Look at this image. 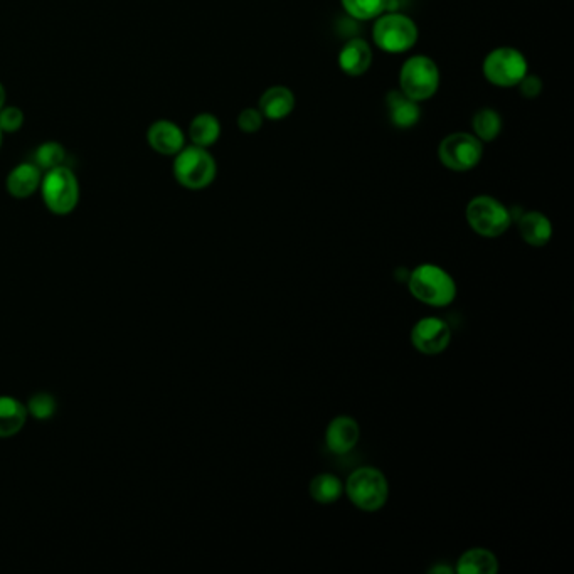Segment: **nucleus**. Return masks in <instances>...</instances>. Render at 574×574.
<instances>
[{
	"instance_id": "1",
	"label": "nucleus",
	"mask_w": 574,
	"mask_h": 574,
	"mask_svg": "<svg viewBox=\"0 0 574 574\" xmlns=\"http://www.w3.org/2000/svg\"><path fill=\"white\" fill-rule=\"evenodd\" d=\"M411 297L418 302L443 309L455 302L458 287L455 278L450 273L435 265V263H421L406 278Z\"/></svg>"
},
{
	"instance_id": "2",
	"label": "nucleus",
	"mask_w": 574,
	"mask_h": 574,
	"mask_svg": "<svg viewBox=\"0 0 574 574\" xmlns=\"http://www.w3.org/2000/svg\"><path fill=\"white\" fill-rule=\"evenodd\" d=\"M344 492L352 505L362 512H378L389 499V482L376 467H359L347 477Z\"/></svg>"
},
{
	"instance_id": "3",
	"label": "nucleus",
	"mask_w": 574,
	"mask_h": 574,
	"mask_svg": "<svg viewBox=\"0 0 574 574\" xmlns=\"http://www.w3.org/2000/svg\"><path fill=\"white\" fill-rule=\"evenodd\" d=\"M172 174L189 191H202L211 186L218 176V164L208 149L186 145L179 154L174 155Z\"/></svg>"
},
{
	"instance_id": "4",
	"label": "nucleus",
	"mask_w": 574,
	"mask_h": 574,
	"mask_svg": "<svg viewBox=\"0 0 574 574\" xmlns=\"http://www.w3.org/2000/svg\"><path fill=\"white\" fill-rule=\"evenodd\" d=\"M467 223L475 234L487 240L499 238L507 233L514 223V214L505 204L492 196H475L465 209Z\"/></svg>"
},
{
	"instance_id": "5",
	"label": "nucleus",
	"mask_w": 574,
	"mask_h": 574,
	"mask_svg": "<svg viewBox=\"0 0 574 574\" xmlns=\"http://www.w3.org/2000/svg\"><path fill=\"white\" fill-rule=\"evenodd\" d=\"M418 36L416 22L399 12H384L374 19L373 41L384 53H408L418 43Z\"/></svg>"
},
{
	"instance_id": "6",
	"label": "nucleus",
	"mask_w": 574,
	"mask_h": 574,
	"mask_svg": "<svg viewBox=\"0 0 574 574\" xmlns=\"http://www.w3.org/2000/svg\"><path fill=\"white\" fill-rule=\"evenodd\" d=\"M39 191L44 206L56 216L73 213L80 202V182L68 165L44 172Z\"/></svg>"
},
{
	"instance_id": "7",
	"label": "nucleus",
	"mask_w": 574,
	"mask_h": 574,
	"mask_svg": "<svg viewBox=\"0 0 574 574\" xmlns=\"http://www.w3.org/2000/svg\"><path fill=\"white\" fill-rule=\"evenodd\" d=\"M440 68L425 54H416L404 61L399 70V90L413 100H430L440 88Z\"/></svg>"
},
{
	"instance_id": "8",
	"label": "nucleus",
	"mask_w": 574,
	"mask_h": 574,
	"mask_svg": "<svg viewBox=\"0 0 574 574\" xmlns=\"http://www.w3.org/2000/svg\"><path fill=\"white\" fill-rule=\"evenodd\" d=\"M485 80L499 88H516L519 81L529 73L524 54L516 48H497L485 56L482 64Z\"/></svg>"
},
{
	"instance_id": "9",
	"label": "nucleus",
	"mask_w": 574,
	"mask_h": 574,
	"mask_svg": "<svg viewBox=\"0 0 574 574\" xmlns=\"http://www.w3.org/2000/svg\"><path fill=\"white\" fill-rule=\"evenodd\" d=\"M482 157H484V144L474 133H450L438 145V159L448 171H472L482 162Z\"/></svg>"
},
{
	"instance_id": "10",
	"label": "nucleus",
	"mask_w": 574,
	"mask_h": 574,
	"mask_svg": "<svg viewBox=\"0 0 574 574\" xmlns=\"http://www.w3.org/2000/svg\"><path fill=\"white\" fill-rule=\"evenodd\" d=\"M411 346L425 356H438L447 351L452 342V329L440 317H423L418 320L410 334Z\"/></svg>"
},
{
	"instance_id": "11",
	"label": "nucleus",
	"mask_w": 574,
	"mask_h": 574,
	"mask_svg": "<svg viewBox=\"0 0 574 574\" xmlns=\"http://www.w3.org/2000/svg\"><path fill=\"white\" fill-rule=\"evenodd\" d=\"M361 440V426L352 416H335L325 430V445L335 455H347Z\"/></svg>"
},
{
	"instance_id": "12",
	"label": "nucleus",
	"mask_w": 574,
	"mask_h": 574,
	"mask_svg": "<svg viewBox=\"0 0 574 574\" xmlns=\"http://www.w3.org/2000/svg\"><path fill=\"white\" fill-rule=\"evenodd\" d=\"M150 149L165 157H174L186 147V135L172 120H157L147 130Z\"/></svg>"
},
{
	"instance_id": "13",
	"label": "nucleus",
	"mask_w": 574,
	"mask_h": 574,
	"mask_svg": "<svg viewBox=\"0 0 574 574\" xmlns=\"http://www.w3.org/2000/svg\"><path fill=\"white\" fill-rule=\"evenodd\" d=\"M374 56L371 46L364 39H351L342 46L339 53V68L352 78L366 75L373 66Z\"/></svg>"
},
{
	"instance_id": "14",
	"label": "nucleus",
	"mask_w": 574,
	"mask_h": 574,
	"mask_svg": "<svg viewBox=\"0 0 574 574\" xmlns=\"http://www.w3.org/2000/svg\"><path fill=\"white\" fill-rule=\"evenodd\" d=\"M386 108H388L391 123L401 130L413 128L421 120L420 103L410 96L404 95L399 88L389 91L386 95Z\"/></svg>"
},
{
	"instance_id": "15",
	"label": "nucleus",
	"mask_w": 574,
	"mask_h": 574,
	"mask_svg": "<svg viewBox=\"0 0 574 574\" xmlns=\"http://www.w3.org/2000/svg\"><path fill=\"white\" fill-rule=\"evenodd\" d=\"M517 228L522 240L534 248H543L553 240V223L541 211H527L517 218Z\"/></svg>"
},
{
	"instance_id": "16",
	"label": "nucleus",
	"mask_w": 574,
	"mask_h": 574,
	"mask_svg": "<svg viewBox=\"0 0 574 574\" xmlns=\"http://www.w3.org/2000/svg\"><path fill=\"white\" fill-rule=\"evenodd\" d=\"M44 172L34 162L16 165L6 179L7 192L16 199H27L39 191Z\"/></svg>"
},
{
	"instance_id": "17",
	"label": "nucleus",
	"mask_w": 574,
	"mask_h": 574,
	"mask_svg": "<svg viewBox=\"0 0 574 574\" xmlns=\"http://www.w3.org/2000/svg\"><path fill=\"white\" fill-rule=\"evenodd\" d=\"M258 110L265 120H283L295 110V95L287 86H272L261 95Z\"/></svg>"
},
{
	"instance_id": "18",
	"label": "nucleus",
	"mask_w": 574,
	"mask_h": 574,
	"mask_svg": "<svg viewBox=\"0 0 574 574\" xmlns=\"http://www.w3.org/2000/svg\"><path fill=\"white\" fill-rule=\"evenodd\" d=\"M455 571L458 574H497L499 559L489 549H468L458 558Z\"/></svg>"
},
{
	"instance_id": "19",
	"label": "nucleus",
	"mask_w": 574,
	"mask_h": 574,
	"mask_svg": "<svg viewBox=\"0 0 574 574\" xmlns=\"http://www.w3.org/2000/svg\"><path fill=\"white\" fill-rule=\"evenodd\" d=\"M26 404L12 396H0V438H11L24 428L27 421Z\"/></svg>"
},
{
	"instance_id": "20",
	"label": "nucleus",
	"mask_w": 574,
	"mask_h": 574,
	"mask_svg": "<svg viewBox=\"0 0 574 574\" xmlns=\"http://www.w3.org/2000/svg\"><path fill=\"white\" fill-rule=\"evenodd\" d=\"M221 137V122L213 113H199L192 118L189 125V139L192 145L209 149L218 142Z\"/></svg>"
},
{
	"instance_id": "21",
	"label": "nucleus",
	"mask_w": 574,
	"mask_h": 574,
	"mask_svg": "<svg viewBox=\"0 0 574 574\" xmlns=\"http://www.w3.org/2000/svg\"><path fill=\"white\" fill-rule=\"evenodd\" d=\"M309 492L317 504H335L344 495V482L334 474L315 475L310 480Z\"/></svg>"
},
{
	"instance_id": "22",
	"label": "nucleus",
	"mask_w": 574,
	"mask_h": 574,
	"mask_svg": "<svg viewBox=\"0 0 574 574\" xmlns=\"http://www.w3.org/2000/svg\"><path fill=\"white\" fill-rule=\"evenodd\" d=\"M472 128H474L475 137L482 144H490L499 139L500 132H502V117L494 108H482L475 113Z\"/></svg>"
},
{
	"instance_id": "23",
	"label": "nucleus",
	"mask_w": 574,
	"mask_h": 574,
	"mask_svg": "<svg viewBox=\"0 0 574 574\" xmlns=\"http://www.w3.org/2000/svg\"><path fill=\"white\" fill-rule=\"evenodd\" d=\"M341 4L357 21H374L388 11L389 0H341Z\"/></svg>"
},
{
	"instance_id": "24",
	"label": "nucleus",
	"mask_w": 574,
	"mask_h": 574,
	"mask_svg": "<svg viewBox=\"0 0 574 574\" xmlns=\"http://www.w3.org/2000/svg\"><path fill=\"white\" fill-rule=\"evenodd\" d=\"M66 149L59 142H44L34 152V164L43 172L61 167L66 162Z\"/></svg>"
},
{
	"instance_id": "25",
	"label": "nucleus",
	"mask_w": 574,
	"mask_h": 574,
	"mask_svg": "<svg viewBox=\"0 0 574 574\" xmlns=\"http://www.w3.org/2000/svg\"><path fill=\"white\" fill-rule=\"evenodd\" d=\"M26 410L27 415L36 418V420H49L58 410V403H56L53 394L36 393L32 394L31 399L27 401Z\"/></svg>"
},
{
	"instance_id": "26",
	"label": "nucleus",
	"mask_w": 574,
	"mask_h": 574,
	"mask_svg": "<svg viewBox=\"0 0 574 574\" xmlns=\"http://www.w3.org/2000/svg\"><path fill=\"white\" fill-rule=\"evenodd\" d=\"M24 125V112L19 107H4L0 110V130L2 133H14Z\"/></svg>"
},
{
	"instance_id": "27",
	"label": "nucleus",
	"mask_w": 574,
	"mask_h": 574,
	"mask_svg": "<svg viewBox=\"0 0 574 574\" xmlns=\"http://www.w3.org/2000/svg\"><path fill=\"white\" fill-rule=\"evenodd\" d=\"M236 123H238V128H240L241 132L256 133L263 127L265 117L261 115L258 108H245V110H241Z\"/></svg>"
},
{
	"instance_id": "28",
	"label": "nucleus",
	"mask_w": 574,
	"mask_h": 574,
	"mask_svg": "<svg viewBox=\"0 0 574 574\" xmlns=\"http://www.w3.org/2000/svg\"><path fill=\"white\" fill-rule=\"evenodd\" d=\"M519 93H521L526 100H534L537 96L543 93V80L536 75H529L527 73L521 81H519Z\"/></svg>"
},
{
	"instance_id": "29",
	"label": "nucleus",
	"mask_w": 574,
	"mask_h": 574,
	"mask_svg": "<svg viewBox=\"0 0 574 574\" xmlns=\"http://www.w3.org/2000/svg\"><path fill=\"white\" fill-rule=\"evenodd\" d=\"M430 573L431 574H436V573L452 574L453 569L447 568V566H435V568L430 569Z\"/></svg>"
},
{
	"instance_id": "30",
	"label": "nucleus",
	"mask_w": 574,
	"mask_h": 574,
	"mask_svg": "<svg viewBox=\"0 0 574 574\" xmlns=\"http://www.w3.org/2000/svg\"><path fill=\"white\" fill-rule=\"evenodd\" d=\"M6 107V88L0 83V110Z\"/></svg>"
},
{
	"instance_id": "31",
	"label": "nucleus",
	"mask_w": 574,
	"mask_h": 574,
	"mask_svg": "<svg viewBox=\"0 0 574 574\" xmlns=\"http://www.w3.org/2000/svg\"><path fill=\"white\" fill-rule=\"evenodd\" d=\"M2 144H4V133L0 130V149H2Z\"/></svg>"
}]
</instances>
